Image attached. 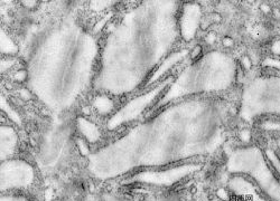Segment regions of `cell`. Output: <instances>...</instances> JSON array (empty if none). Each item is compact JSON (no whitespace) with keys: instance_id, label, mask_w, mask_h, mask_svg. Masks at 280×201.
I'll use <instances>...</instances> for the list:
<instances>
[{"instance_id":"1","label":"cell","mask_w":280,"mask_h":201,"mask_svg":"<svg viewBox=\"0 0 280 201\" xmlns=\"http://www.w3.org/2000/svg\"><path fill=\"white\" fill-rule=\"evenodd\" d=\"M201 46H196L195 48L192 50V53H191V55H192V58H195V57H197V56L199 55V53H201Z\"/></svg>"},{"instance_id":"2","label":"cell","mask_w":280,"mask_h":201,"mask_svg":"<svg viewBox=\"0 0 280 201\" xmlns=\"http://www.w3.org/2000/svg\"><path fill=\"white\" fill-rule=\"evenodd\" d=\"M232 44H233V41H232L231 39H229V38H225V39H224V45H225V46L232 45Z\"/></svg>"}]
</instances>
